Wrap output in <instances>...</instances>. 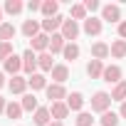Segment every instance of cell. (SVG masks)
Listing matches in <instances>:
<instances>
[{
  "label": "cell",
  "mask_w": 126,
  "mask_h": 126,
  "mask_svg": "<svg viewBox=\"0 0 126 126\" xmlns=\"http://www.w3.org/2000/svg\"><path fill=\"white\" fill-rule=\"evenodd\" d=\"M20 72H22V57L13 54V57L5 62V74H13V77H17Z\"/></svg>",
  "instance_id": "9a60e30c"
},
{
  "label": "cell",
  "mask_w": 126,
  "mask_h": 126,
  "mask_svg": "<svg viewBox=\"0 0 126 126\" xmlns=\"http://www.w3.org/2000/svg\"><path fill=\"white\" fill-rule=\"evenodd\" d=\"M37 67H40L42 72H52V69H54V62H52V54H49V52L37 54Z\"/></svg>",
  "instance_id": "ffe728a7"
},
{
  "label": "cell",
  "mask_w": 126,
  "mask_h": 126,
  "mask_svg": "<svg viewBox=\"0 0 126 126\" xmlns=\"http://www.w3.org/2000/svg\"><path fill=\"white\" fill-rule=\"evenodd\" d=\"M40 25H42V32H45V35H49V32L54 35L57 30H62V25H64V17H62V15H54V17H45Z\"/></svg>",
  "instance_id": "5b68a950"
},
{
  "label": "cell",
  "mask_w": 126,
  "mask_h": 126,
  "mask_svg": "<svg viewBox=\"0 0 126 126\" xmlns=\"http://www.w3.org/2000/svg\"><path fill=\"white\" fill-rule=\"evenodd\" d=\"M35 69H37V52L25 49V54H22V72H27V74L32 77Z\"/></svg>",
  "instance_id": "52a82bcc"
},
{
  "label": "cell",
  "mask_w": 126,
  "mask_h": 126,
  "mask_svg": "<svg viewBox=\"0 0 126 126\" xmlns=\"http://www.w3.org/2000/svg\"><path fill=\"white\" fill-rule=\"evenodd\" d=\"M111 101H121V104L126 101V82H124V79L111 89Z\"/></svg>",
  "instance_id": "484cf974"
},
{
  "label": "cell",
  "mask_w": 126,
  "mask_h": 126,
  "mask_svg": "<svg viewBox=\"0 0 126 126\" xmlns=\"http://www.w3.org/2000/svg\"><path fill=\"white\" fill-rule=\"evenodd\" d=\"M22 8H25V5L20 3V0H8V3L3 5V10H5L8 15H20V13H22Z\"/></svg>",
  "instance_id": "f1b7e54d"
},
{
  "label": "cell",
  "mask_w": 126,
  "mask_h": 126,
  "mask_svg": "<svg viewBox=\"0 0 126 126\" xmlns=\"http://www.w3.org/2000/svg\"><path fill=\"white\" fill-rule=\"evenodd\" d=\"M109 54H111V47H109L106 42H94V45H92V57H94V59L104 62Z\"/></svg>",
  "instance_id": "4fadbf2b"
},
{
  "label": "cell",
  "mask_w": 126,
  "mask_h": 126,
  "mask_svg": "<svg viewBox=\"0 0 126 126\" xmlns=\"http://www.w3.org/2000/svg\"><path fill=\"white\" fill-rule=\"evenodd\" d=\"M62 37H64L67 42H74L79 37V22L77 20H64V25H62Z\"/></svg>",
  "instance_id": "277c9868"
},
{
  "label": "cell",
  "mask_w": 126,
  "mask_h": 126,
  "mask_svg": "<svg viewBox=\"0 0 126 126\" xmlns=\"http://www.w3.org/2000/svg\"><path fill=\"white\" fill-rule=\"evenodd\" d=\"M27 10H30V13H37V10H42V3H40V0H30V3H27Z\"/></svg>",
  "instance_id": "836d02e7"
},
{
  "label": "cell",
  "mask_w": 126,
  "mask_h": 126,
  "mask_svg": "<svg viewBox=\"0 0 126 126\" xmlns=\"http://www.w3.org/2000/svg\"><path fill=\"white\" fill-rule=\"evenodd\" d=\"M30 49H32V52H40V54L47 52V49H49V35L40 32L37 37H32V40H30Z\"/></svg>",
  "instance_id": "9c48e42d"
},
{
  "label": "cell",
  "mask_w": 126,
  "mask_h": 126,
  "mask_svg": "<svg viewBox=\"0 0 126 126\" xmlns=\"http://www.w3.org/2000/svg\"><path fill=\"white\" fill-rule=\"evenodd\" d=\"M101 79L106 82V84H119L121 82V67L119 64H109V67H104V74H101Z\"/></svg>",
  "instance_id": "8992f818"
},
{
  "label": "cell",
  "mask_w": 126,
  "mask_h": 126,
  "mask_svg": "<svg viewBox=\"0 0 126 126\" xmlns=\"http://www.w3.org/2000/svg\"><path fill=\"white\" fill-rule=\"evenodd\" d=\"M111 57H116V59L126 57V40H114L111 42Z\"/></svg>",
  "instance_id": "4316f807"
},
{
  "label": "cell",
  "mask_w": 126,
  "mask_h": 126,
  "mask_svg": "<svg viewBox=\"0 0 126 126\" xmlns=\"http://www.w3.org/2000/svg\"><path fill=\"white\" fill-rule=\"evenodd\" d=\"M101 20H106V22H114V25H119L121 22V8L119 5H101Z\"/></svg>",
  "instance_id": "3957f363"
},
{
  "label": "cell",
  "mask_w": 126,
  "mask_h": 126,
  "mask_svg": "<svg viewBox=\"0 0 126 126\" xmlns=\"http://www.w3.org/2000/svg\"><path fill=\"white\" fill-rule=\"evenodd\" d=\"M49 74H52L54 84H64V82L69 79V67H67V64H54V69H52Z\"/></svg>",
  "instance_id": "5bb4252c"
},
{
  "label": "cell",
  "mask_w": 126,
  "mask_h": 126,
  "mask_svg": "<svg viewBox=\"0 0 126 126\" xmlns=\"http://www.w3.org/2000/svg\"><path fill=\"white\" fill-rule=\"evenodd\" d=\"M119 40H126V20L119 22Z\"/></svg>",
  "instance_id": "d590c367"
},
{
  "label": "cell",
  "mask_w": 126,
  "mask_h": 126,
  "mask_svg": "<svg viewBox=\"0 0 126 126\" xmlns=\"http://www.w3.org/2000/svg\"><path fill=\"white\" fill-rule=\"evenodd\" d=\"M45 94H47V99L54 104V101H67V89H64V84H47V89H45Z\"/></svg>",
  "instance_id": "7a4b0ae2"
},
{
  "label": "cell",
  "mask_w": 126,
  "mask_h": 126,
  "mask_svg": "<svg viewBox=\"0 0 126 126\" xmlns=\"http://www.w3.org/2000/svg\"><path fill=\"white\" fill-rule=\"evenodd\" d=\"M111 106V94L109 92H96L92 96V111H99V114H106Z\"/></svg>",
  "instance_id": "6da1fadb"
},
{
  "label": "cell",
  "mask_w": 126,
  "mask_h": 126,
  "mask_svg": "<svg viewBox=\"0 0 126 126\" xmlns=\"http://www.w3.org/2000/svg\"><path fill=\"white\" fill-rule=\"evenodd\" d=\"M67 106H69V111H82V106H84V96H82L79 92H72V94L67 96Z\"/></svg>",
  "instance_id": "d6986e66"
},
{
  "label": "cell",
  "mask_w": 126,
  "mask_h": 126,
  "mask_svg": "<svg viewBox=\"0 0 126 126\" xmlns=\"http://www.w3.org/2000/svg\"><path fill=\"white\" fill-rule=\"evenodd\" d=\"M3 13H5V10H3V8H0V25H3Z\"/></svg>",
  "instance_id": "60d3db41"
},
{
  "label": "cell",
  "mask_w": 126,
  "mask_h": 126,
  "mask_svg": "<svg viewBox=\"0 0 126 126\" xmlns=\"http://www.w3.org/2000/svg\"><path fill=\"white\" fill-rule=\"evenodd\" d=\"M64 47H67V40L62 37V32H54V35H49V54H62L64 52Z\"/></svg>",
  "instance_id": "8fae6325"
},
{
  "label": "cell",
  "mask_w": 126,
  "mask_h": 126,
  "mask_svg": "<svg viewBox=\"0 0 126 126\" xmlns=\"http://www.w3.org/2000/svg\"><path fill=\"white\" fill-rule=\"evenodd\" d=\"M101 27H104V25H101V20H99V17H94V15H92V17H87V20H84V25H82V30H84L89 37L101 35Z\"/></svg>",
  "instance_id": "ba28073f"
},
{
  "label": "cell",
  "mask_w": 126,
  "mask_h": 126,
  "mask_svg": "<svg viewBox=\"0 0 126 126\" xmlns=\"http://www.w3.org/2000/svg\"><path fill=\"white\" fill-rule=\"evenodd\" d=\"M5 114H8V119H20V116H22V104H17V101H8Z\"/></svg>",
  "instance_id": "f546056e"
},
{
  "label": "cell",
  "mask_w": 126,
  "mask_h": 126,
  "mask_svg": "<svg viewBox=\"0 0 126 126\" xmlns=\"http://www.w3.org/2000/svg\"><path fill=\"white\" fill-rule=\"evenodd\" d=\"M92 124H94L92 114H89V111H79V116H77V126H92Z\"/></svg>",
  "instance_id": "d6a6232c"
},
{
  "label": "cell",
  "mask_w": 126,
  "mask_h": 126,
  "mask_svg": "<svg viewBox=\"0 0 126 126\" xmlns=\"http://www.w3.org/2000/svg\"><path fill=\"white\" fill-rule=\"evenodd\" d=\"M5 109H8V99L0 96V114H5Z\"/></svg>",
  "instance_id": "8d00e7d4"
},
{
  "label": "cell",
  "mask_w": 126,
  "mask_h": 126,
  "mask_svg": "<svg viewBox=\"0 0 126 126\" xmlns=\"http://www.w3.org/2000/svg\"><path fill=\"white\" fill-rule=\"evenodd\" d=\"M84 8H87V13H94V10H99L101 5L96 3V0H87V3H84Z\"/></svg>",
  "instance_id": "e575fe53"
},
{
  "label": "cell",
  "mask_w": 126,
  "mask_h": 126,
  "mask_svg": "<svg viewBox=\"0 0 126 126\" xmlns=\"http://www.w3.org/2000/svg\"><path fill=\"white\" fill-rule=\"evenodd\" d=\"M79 52H82V49H79L77 42H67V47H64V52H62V57H64L67 62H74V59L79 57Z\"/></svg>",
  "instance_id": "603a6c76"
},
{
  "label": "cell",
  "mask_w": 126,
  "mask_h": 126,
  "mask_svg": "<svg viewBox=\"0 0 126 126\" xmlns=\"http://www.w3.org/2000/svg\"><path fill=\"white\" fill-rule=\"evenodd\" d=\"M8 87H10L13 94H25V89H27V79L17 74V77H13V79L8 82Z\"/></svg>",
  "instance_id": "e0dca14e"
},
{
  "label": "cell",
  "mask_w": 126,
  "mask_h": 126,
  "mask_svg": "<svg viewBox=\"0 0 126 126\" xmlns=\"http://www.w3.org/2000/svg\"><path fill=\"white\" fill-rule=\"evenodd\" d=\"M119 116H121V119H126V101L121 104V109H119Z\"/></svg>",
  "instance_id": "74e56055"
},
{
  "label": "cell",
  "mask_w": 126,
  "mask_h": 126,
  "mask_svg": "<svg viewBox=\"0 0 126 126\" xmlns=\"http://www.w3.org/2000/svg\"><path fill=\"white\" fill-rule=\"evenodd\" d=\"M40 30H42V25H40L37 20H32V17L22 22V35H25L27 40H32V37H37V35H40Z\"/></svg>",
  "instance_id": "7c38bea8"
},
{
  "label": "cell",
  "mask_w": 126,
  "mask_h": 126,
  "mask_svg": "<svg viewBox=\"0 0 126 126\" xmlns=\"http://www.w3.org/2000/svg\"><path fill=\"white\" fill-rule=\"evenodd\" d=\"M22 111H37L40 109V104H37V96L35 94H22Z\"/></svg>",
  "instance_id": "d4e9b609"
},
{
  "label": "cell",
  "mask_w": 126,
  "mask_h": 126,
  "mask_svg": "<svg viewBox=\"0 0 126 126\" xmlns=\"http://www.w3.org/2000/svg\"><path fill=\"white\" fill-rule=\"evenodd\" d=\"M27 87H32V92H37V89H47V79H45V74H32V77H27Z\"/></svg>",
  "instance_id": "44dd1931"
},
{
  "label": "cell",
  "mask_w": 126,
  "mask_h": 126,
  "mask_svg": "<svg viewBox=\"0 0 126 126\" xmlns=\"http://www.w3.org/2000/svg\"><path fill=\"white\" fill-rule=\"evenodd\" d=\"M69 17H72V20H77V22H79V20L84 22V20H87V8H84V3L72 5V8H69Z\"/></svg>",
  "instance_id": "cb8c5ba5"
},
{
  "label": "cell",
  "mask_w": 126,
  "mask_h": 126,
  "mask_svg": "<svg viewBox=\"0 0 126 126\" xmlns=\"http://www.w3.org/2000/svg\"><path fill=\"white\" fill-rule=\"evenodd\" d=\"M101 126H119V121H121V116L119 114H114V111H106V114H101Z\"/></svg>",
  "instance_id": "4dcf8cb0"
},
{
  "label": "cell",
  "mask_w": 126,
  "mask_h": 126,
  "mask_svg": "<svg viewBox=\"0 0 126 126\" xmlns=\"http://www.w3.org/2000/svg\"><path fill=\"white\" fill-rule=\"evenodd\" d=\"M57 10H59V3H57V0H45V3H42V10H40V13H42L45 17H54V15H59Z\"/></svg>",
  "instance_id": "7402d4cb"
},
{
  "label": "cell",
  "mask_w": 126,
  "mask_h": 126,
  "mask_svg": "<svg viewBox=\"0 0 126 126\" xmlns=\"http://www.w3.org/2000/svg\"><path fill=\"white\" fill-rule=\"evenodd\" d=\"M32 121H35V126H49V121H52V114H49V109H47V106H40V109L35 111Z\"/></svg>",
  "instance_id": "2e32d148"
},
{
  "label": "cell",
  "mask_w": 126,
  "mask_h": 126,
  "mask_svg": "<svg viewBox=\"0 0 126 126\" xmlns=\"http://www.w3.org/2000/svg\"><path fill=\"white\" fill-rule=\"evenodd\" d=\"M13 54H15L13 52V42H0V62H3V64H5Z\"/></svg>",
  "instance_id": "1f68e13d"
},
{
  "label": "cell",
  "mask_w": 126,
  "mask_h": 126,
  "mask_svg": "<svg viewBox=\"0 0 126 126\" xmlns=\"http://www.w3.org/2000/svg\"><path fill=\"white\" fill-rule=\"evenodd\" d=\"M49 114H52V119H54V121L67 119V114H69L67 101H54V104H49Z\"/></svg>",
  "instance_id": "30bf717a"
},
{
  "label": "cell",
  "mask_w": 126,
  "mask_h": 126,
  "mask_svg": "<svg viewBox=\"0 0 126 126\" xmlns=\"http://www.w3.org/2000/svg\"><path fill=\"white\" fill-rule=\"evenodd\" d=\"M3 87H5V74L0 72V89H3Z\"/></svg>",
  "instance_id": "f35d334b"
},
{
  "label": "cell",
  "mask_w": 126,
  "mask_h": 126,
  "mask_svg": "<svg viewBox=\"0 0 126 126\" xmlns=\"http://www.w3.org/2000/svg\"><path fill=\"white\" fill-rule=\"evenodd\" d=\"M49 126H62V121H52V124H49Z\"/></svg>",
  "instance_id": "ab89813d"
},
{
  "label": "cell",
  "mask_w": 126,
  "mask_h": 126,
  "mask_svg": "<svg viewBox=\"0 0 126 126\" xmlns=\"http://www.w3.org/2000/svg\"><path fill=\"white\" fill-rule=\"evenodd\" d=\"M87 74H89L92 79H101V74H104V62L92 59L89 64H87Z\"/></svg>",
  "instance_id": "ac0fdd59"
},
{
  "label": "cell",
  "mask_w": 126,
  "mask_h": 126,
  "mask_svg": "<svg viewBox=\"0 0 126 126\" xmlns=\"http://www.w3.org/2000/svg\"><path fill=\"white\" fill-rule=\"evenodd\" d=\"M13 37H15V27L10 22H3L0 25V42H10Z\"/></svg>",
  "instance_id": "83f0119b"
}]
</instances>
